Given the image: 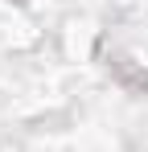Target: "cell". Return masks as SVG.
<instances>
[{
	"mask_svg": "<svg viewBox=\"0 0 148 152\" xmlns=\"http://www.w3.org/2000/svg\"><path fill=\"white\" fill-rule=\"evenodd\" d=\"M111 66H115V70H119L123 78L132 74V58H115V62H111ZM136 82H140V91H148V74H136Z\"/></svg>",
	"mask_w": 148,
	"mask_h": 152,
	"instance_id": "cell-1",
	"label": "cell"
}]
</instances>
